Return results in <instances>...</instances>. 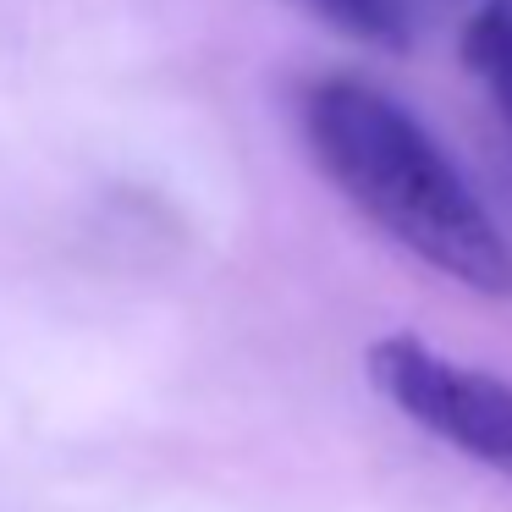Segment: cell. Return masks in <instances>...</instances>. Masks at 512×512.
<instances>
[{
	"mask_svg": "<svg viewBox=\"0 0 512 512\" xmlns=\"http://www.w3.org/2000/svg\"><path fill=\"white\" fill-rule=\"evenodd\" d=\"M314 23L336 28L342 39L375 50H408L413 45V0H292Z\"/></svg>",
	"mask_w": 512,
	"mask_h": 512,
	"instance_id": "277c9868",
	"label": "cell"
},
{
	"mask_svg": "<svg viewBox=\"0 0 512 512\" xmlns=\"http://www.w3.org/2000/svg\"><path fill=\"white\" fill-rule=\"evenodd\" d=\"M303 138L325 177L391 243L479 298H512V248L430 127L364 78L303 94Z\"/></svg>",
	"mask_w": 512,
	"mask_h": 512,
	"instance_id": "6da1fadb",
	"label": "cell"
},
{
	"mask_svg": "<svg viewBox=\"0 0 512 512\" xmlns=\"http://www.w3.org/2000/svg\"><path fill=\"white\" fill-rule=\"evenodd\" d=\"M463 67L512 127V0H485L463 28Z\"/></svg>",
	"mask_w": 512,
	"mask_h": 512,
	"instance_id": "3957f363",
	"label": "cell"
},
{
	"mask_svg": "<svg viewBox=\"0 0 512 512\" xmlns=\"http://www.w3.org/2000/svg\"><path fill=\"white\" fill-rule=\"evenodd\" d=\"M369 386L408 424L446 441L468 463L512 479V380L424 347L419 336H380L364 353Z\"/></svg>",
	"mask_w": 512,
	"mask_h": 512,
	"instance_id": "7a4b0ae2",
	"label": "cell"
}]
</instances>
